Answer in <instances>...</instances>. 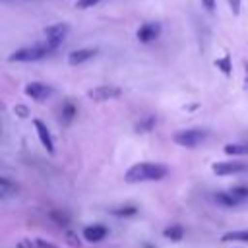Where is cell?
I'll list each match as a JSON object with an SVG mask.
<instances>
[{
	"instance_id": "obj_16",
	"label": "cell",
	"mask_w": 248,
	"mask_h": 248,
	"mask_svg": "<svg viewBox=\"0 0 248 248\" xmlns=\"http://www.w3.org/2000/svg\"><path fill=\"white\" fill-rule=\"evenodd\" d=\"M225 153L227 155H246L248 153V141H242V143H227L225 145Z\"/></svg>"
},
{
	"instance_id": "obj_20",
	"label": "cell",
	"mask_w": 248,
	"mask_h": 248,
	"mask_svg": "<svg viewBox=\"0 0 248 248\" xmlns=\"http://www.w3.org/2000/svg\"><path fill=\"white\" fill-rule=\"evenodd\" d=\"M215 66H217V68H221V70H223V74H227V76L231 74V58H229V56H223L221 60H217V62H215Z\"/></svg>"
},
{
	"instance_id": "obj_15",
	"label": "cell",
	"mask_w": 248,
	"mask_h": 248,
	"mask_svg": "<svg viewBox=\"0 0 248 248\" xmlns=\"http://www.w3.org/2000/svg\"><path fill=\"white\" fill-rule=\"evenodd\" d=\"M163 234H165V238H170V240L178 242V240H182V236H184V229H182L180 225H170V227H167V229L163 231Z\"/></svg>"
},
{
	"instance_id": "obj_4",
	"label": "cell",
	"mask_w": 248,
	"mask_h": 248,
	"mask_svg": "<svg viewBox=\"0 0 248 248\" xmlns=\"http://www.w3.org/2000/svg\"><path fill=\"white\" fill-rule=\"evenodd\" d=\"M122 95V89L116 85H97L87 91V99L95 103H105V101H114Z\"/></svg>"
},
{
	"instance_id": "obj_3",
	"label": "cell",
	"mask_w": 248,
	"mask_h": 248,
	"mask_svg": "<svg viewBox=\"0 0 248 248\" xmlns=\"http://www.w3.org/2000/svg\"><path fill=\"white\" fill-rule=\"evenodd\" d=\"M207 138V132L202 128H188V130H178L172 134V141L178 143L180 147H196Z\"/></svg>"
},
{
	"instance_id": "obj_7",
	"label": "cell",
	"mask_w": 248,
	"mask_h": 248,
	"mask_svg": "<svg viewBox=\"0 0 248 248\" xmlns=\"http://www.w3.org/2000/svg\"><path fill=\"white\" fill-rule=\"evenodd\" d=\"M23 91H25V95L31 97L33 101H43V99H46V97L52 93V87L46 85V83H41V81H31V83H27V85L23 87Z\"/></svg>"
},
{
	"instance_id": "obj_10",
	"label": "cell",
	"mask_w": 248,
	"mask_h": 248,
	"mask_svg": "<svg viewBox=\"0 0 248 248\" xmlns=\"http://www.w3.org/2000/svg\"><path fill=\"white\" fill-rule=\"evenodd\" d=\"M97 54V48H78V50H72L68 54V64L70 66H79L87 60H91L93 56Z\"/></svg>"
},
{
	"instance_id": "obj_5",
	"label": "cell",
	"mask_w": 248,
	"mask_h": 248,
	"mask_svg": "<svg viewBox=\"0 0 248 248\" xmlns=\"http://www.w3.org/2000/svg\"><path fill=\"white\" fill-rule=\"evenodd\" d=\"M68 31H70V27H68V23H52V25H48V27H45V41L56 50L60 45H62V41L66 39V35H68Z\"/></svg>"
},
{
	"instance_id": "obj_1",
	"label": "cell",
	"mask_w": 248,
	"mask_h": 248,
	"mask_svg": "<svg viewBox=\"0 0 248 248\" xmlns=\"http://www.w3.org/2000/svg\"><path fill=\"white\" fill-rule=\"evenodd\" d=\"M169 174V169L161 163H136L132 165L124 178L126 182H151V180H161Z\"/></svg>"
},
{
	"instance_id": "obj_13",
	"label": "cell",
	"mask_w": 248,
	"mask_h": 248,
	"mask_svg": "<svg viewBox=\"0 0 248 248\" xmlns=\"http://www.w3.org/2000/svg\"><path fill=\"white\" fill-rule=\"evenodd\" d=\"M215 202H217L219 205H223V207H234V205L240 203L229 190H227V192H217V194H215Z\"/></svg>"
},
{
	"instance_id": "obj_17",
	"label": "cell",
	"mask_w": 248,
	"mask_h": 248,
	"mask_svg": "<svg viewBox=\"0 0 248 248\" xmlns=\"http://www.w3.org/2000/svg\"><path fill=\"white\" fill-rule=\"evenodd\" d=\"M155 122H157L155 116H145V118H141V122L136 126V130L141 132V134H143V132H149V130L155 126Z\"/></svg>"
},
{
	"instance_id": "obj_22",
	"label": "cell",
	"mask_w": 248,
	"mask_h": 248,
	"mask_svg": "<svg viewBox=\"0 0 248 248\" xmlns=\"http://www.w3.org/2000/svg\"><path fill=\"white\" fill-rule=\"evenodd\" d=\"M31 242H33V248H56L48 240H43V238H33Z\"/></svg>"
},
{
	"instance_id": "obj_6",
	"label": "cell",
	"mask_w": 248,
	"mask_h": 248,
	"mask_svg": "<svg viewBox=\"0 0 248 248\" xmlns=\"http://www.w3.org/2000/svg\"><path fill=\"white\" fill-rule=\"evenodd\" d=\"M211 169L219 176H229V174L244 172L248 169V163H244V161H219V163H213Z\"/></svg>"
},
{
	"instance_id": "obj_9",
	"label": "cell",
	"mask_w": 248,
	"mask_h": 248,
	"mask_svg": "<svg viewBox=\"0 0 248 248\" xmlns=\"http://www.w3.org/2000/svg\"><path fill=\"white\" fill-rule=\"evenodd\" d=\"M159 33H161V25L157 23V21H147V23H143L140 29H138V41H141V43H151V41H155L157 37H159Z\"/></svg>"
},
{
	"instance_id": "obj_11",
	"label": "cell",
	"mask_w": 248,
	"mask_h": 248,
	"mask_svg": "<svg viewBox=\"0 0 248 248\" xmlns=\"http://www.w3.org/2000/svg\"><path fill=\"white\" fill-rule=\"evenodd\" d=\"M107 227L105 225H99V223H95V225H89V227H85L83 229V238L87 240V242H101L105 236H107Z\"/></svg>"
},
{
	"instance_id": "obj_12",
	"label": "cell",
	"mask_w": 248,
	"mask_h": 248,
	"mask_svg": "<svg viewBox=\"0 0 248 248\" xmlns=\"http://www.w3.org/2000/svg\"><path fill=\"white\" fill-rule=\"evenodd\" d=\"M16 194H17V184L12 182L8 176H2V178H0V198L6 200V198L16 196Z\"/></svg>"
},
{
	"instance_id": "obj_21",
	"label": "cell",
	"mask_w": 248,
	"mask_h": 248,
	"mask_svg": "<svg viewBox=\"0 0 248 248\" xmlns=\"http://www.w3.org/2000/svg\"><path fill=\"white\" fill-rule=\"evenodd\" d=\"M101 0H76V8L78 10H87V8H93L97 6Z\"/></svg>"
},
{
	"instance_id": "obj_14",
	"label": "cell",
	"mask_w": 248,
	"mask_h": 248,
	"mask_svg": "<svg viewBox=\"0 0 248 248\" xmlns=\"http://www.w3.org/2000/svg\"><path fill=\"white\" fill-rule=\"evenodd\" d=\"M221 242H248V231H231L221 236Z\"/></svg>"
},
{
	"instance_id": "obj_26",
	"label": "cell",
	"mask_w": 248,
	"mask_h": 248,
	"mask_svg": "<svg viewBox=\"0 0 248 248\" xmlns=\"http://www.w3.org/2000/svg\"><path fill=\"white\" fill-rule=\"evenodd\" d=\"M17 112H19V114H21V118H23V116H25V114H27V110H25V108H23V107H17Z\"/></svg>"
},
{
	"instance_id": "obj_24",
	"label": "cell",
	"mask_w": 248,
	"mask_h": 248,
	"mask_svg": "<svg viewBox=\"0 0 248 248\" xmlns=\"http://www.w3.org/2000/svg\"><path fill=\"white\" fill-rule=\"evenodd\" d=\"M229 6H231V10H232L234 16L240 14V0H229Z\"/></svg>"
},
{
	"instance_id": "obj_23",
	"label": "cell",
	"mask_w": 248,
	"mask_h": 248,
	"mask_svg": "<svg viewBox=\"0 0 248 248\" xmlns=\"http://www.w3.org/2000/svg\"><path fill=\"white\" fill-rule=\"evenodd\" d=\"M74 114H76L74 107H72V105H64V108H62V116H64L66 120H72V118H74Z\"/></svg>"
},
{
	"instance_id": "obj_2",
	"label": "cell",
	"mask_w": 248,
	"mask_h": 248,
	"mask_svg": "<svg viewBox=\"0 0 248 248\" xmlns=\"http://www.w3.org/2000/svg\"><path fill=\"white\" fill-rule=\"evenodd\" d=\"M50 52H54V48L45 41V43H39V45H33V46H23V48L14 50L8 56V60L10 62H35V60L46 58Z\"/></svg>"
},
{
	"instance_id": "obj_18",
	"label": "cell",
	"mask_w": 248,
	"mask_h": 248,
	"mask_svg": "<svg viewBox=\"0 0 248 248\" xmlns=\"http://www.w3.org/2000/svg\"><path fill=\"white\" fill-rule=\"evenodd\" d=\"M229 192H231L240 203H242L244 200H248V186H232Z\"/></svg>"
},
{
	"instance_id": "obj_27",
	"label": "cell",
	"mask_w": 248,
	"mask_h": 248,
	"mask_svg": "<svg viewBox=\"0 0 248 248\" xmlns=\"http://www.w3.org/2000/svg\"><path fill=\"white\" fill-rule=\"evenodd\" d=\"M246 85H248V74H246Z\"/></svg>"
},
{
	"instance_id": "obj_19",
	"label": "cell",
	"mask_w": 248,
	"mask_h": 248,
	"mask_svg": "<svg viewBox=\"0 0 248 248\" xmlns=\"http://www.w3.org/2000/svg\"><path fill=\"white\" fill-rule=\"evenodd\" d=\"M110 213H112V215H118V217H124V215H136L138 209H136L134 205H122V207L110 209Z\"/></svg>"
},
{
	"instance_id": "obj_8",
	"label": "cell",
	"mask_w": 248,
	"mask_h": 248,
	"mask_svg": "<svg viewBox=\"0 0 248 248\" xmlns=\"http://www.w3.org/2000/svg\"><path fill=\"white\" fill-rule=\"evenodd\" d=\"M33 126H35V130H37V138H39L41 145H43V147L52 155V153H54V141H52V136H50V132H48L46 124H45L43 120L35 118V120H33Z\"/></svg>"
},
{
	"instance_id": "obj_25",
	"label": "cell",
	"mask_w": 248,
	"mask_h": 248,
	"mask_svg": "<svg viewBox=\"0 0 248 248\" xmlns=\"http://www.w3.org/2000/svg\"><path fill=\"white\" fill-rule=\"evenodd\" d=\"M202 2H203V6H205L209 12H213V8H215V2H213V0H202Z\"/></svg>"
}]
</instances>
